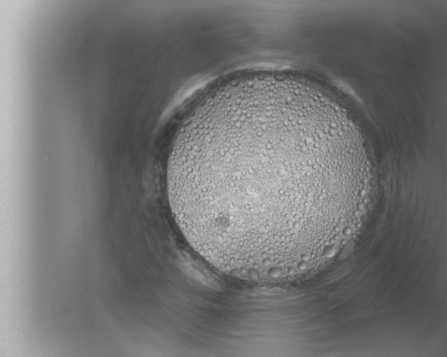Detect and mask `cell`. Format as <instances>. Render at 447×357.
Listing matches in <instances>:
<instances>
[{"label":"cell","instance_id":"1","mask_svg":"<svg viewBox=\"0 0 447 357\" xmlns=\"http://www.w3.org/2000/svg\"><path fill=\"white\" fill-rule=\"evenodd\" d=\"M368 181L345 110L314 86L273 72L202 98L167 169L170 208L192 249L225 274L267 283L342 245Z\"/></svg>","mask_w":447,"mask_h":357}]
</instances>
